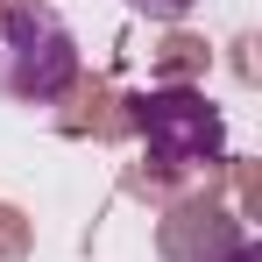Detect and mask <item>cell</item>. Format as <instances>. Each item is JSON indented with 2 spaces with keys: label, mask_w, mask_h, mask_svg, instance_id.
<instances>
[{
  "label": "cell",
  "mask_w": 262,
  "mask_h": 262,
  "mask_svg": "<svg viewBox=\"0 0 262 262\" xmlns=\"http://www.w3.org/2000/svg\"><path fill=\"white\" fill-rule=\"evenodd\" d=\"M78 78V43L50 7H7L0 14V92L7 99H57Z\"/></svg>",
  "instance_id": "cell-1"
},
{
  "label": "cell",
  "mask_w": 262,
  "mask_h": 262,
  "mask_svg": "<svg viewBox=\"0 0 262 262\" xmlns=\"http://www.w3.org/2000/svg\"><path fill=\"white\" fill-rule=\"evenodd\" d=\"M142 142L156 163L170 170H191V163H213L220 156V114L199 99V92H149L142 99Z\"/></svg>",
  "instance_id": "cell-2"
},
{
  "label": "cell",
  "mask_w": 262,
  "mask_h": 262,
  "mask_svg": "<svg viewBox=\"0 0 262 262\" xmlns=\"http://www.w3.org/2000/svg\"><path fill=\"white\" fill-rule=\"evenodd\" d=\"M135 14H149V21H184L191 14V0H128Z\"/></svg>",
  "instance_id": "cell-3"
},
{
  "label": "cell",
  "mask_w": 262,
  "mask_h": 262,
  "mask_svg": "<svg viewBox=\"0 0 262 262\" xmlns=\"http://www.w3.org/2000/svg\"><path fill=\"white\" fill-rule=\"evenodd\" d=\"M227 262H262V255L248 248V241H234V255H227Z\"/></svg>",
  "instance_id": "cell-4"
}]
</instances>
